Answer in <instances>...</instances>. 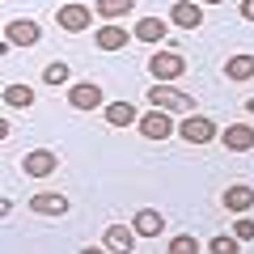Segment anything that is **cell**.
<instances>
[{
  "label": "cell",
  "mask_w": 254,
  "mask_h": 254,
  "mask_svg": "<svg viewBox=\"0 0 254 254\" xmlns=\"http://www.w3.org/2000/svg\"><path fill=\"white\" fill-rule=\"evenodd\" d=\"M0 140H9V119H0Z\"/></svg>",
  "instance_id": "cell-27"
},
{
  "label": "cell",
  "mask_w": 254,
  "mask_h": 254,
  "mask_svg": "<svg viewBox=\"0 0 254 254\" xmlns=\"http://www.w3.org/2000/svg\"><path fill=\"white\" fill-rule=\"evenodd\" d=\"M131 9H136V0H93V13H98V17H106V21L127 17Z\"/></svg>",
  "instance_id": "cell-19"
},
{
  "label": "cell",
  "mask_w": 254,
  "mask_h": 254,
  "mask_svg": "<svg viewBox=\"0 0 254 254\" xmlns=\"http://www.w3.org/2000/svg\"><path fill=\"white\" fill-rule=\"evenodd\" d=\"M225 212H250L254 208V187H246V182H237V187L225 190Z\"/></svg>",
  "instance_id": "cell-15"
},
{
  "label": "cell",
  "mask_w": 254,
  "mask_h": 254,
  "mask_svg": "<svg viewBox=\"0 0 254 254\" xmlns=\"http://www.w3.org/2000/svg\"><path fill=\"white\" fill-rule=\"evenodd\" d=\"M131 229H136V237H161L165 216H161L157 208H140L136 216H131Z\"/></svg>",
  "instance_id": "cell-14"
},
{
  "label": "cell",
  "mask_w": 254,
  "mask_h": 254,
  "mask_svg": "<svg viewBox=\"0 0 254 254\" xmlns=\"http://www.w3.org/2000/svg\"><path fill=\"white\" fill-rule=\"evenodd\" d=\"M4 38H9L13 47H38L43 43V26H38L34 17H17L4 26Z\"/></svg>",
  "instance_id": "cell-7"
},
{
  "label": "cell",
  "mask_w": 254,
  "mask_h": 254,
  "mask_svg": "<svg viewBox=\"0 0 254 254\" xmlns=\"http://www.w3.org/2000/svg\"><path fill=\"white\" fill-rule=\"evenodd\" d=\"M199 4H225V0H199Z\"/></svg>",
  "instance_id": "cell-29"
},
{
  "label": "cell",
  "mask_w": 254,
  "mask_h": 254,
  "mask_svg": "<svg viewBox=\"0 0 254 254\" xmlns=\"http://www.w3.org/2000/svg\"><path fill=\"white\" fill-rule=\"evenodd\" d=\"M225 76L229 81H254V55H229L225 60Z\"/></svg>",
  "instance_id": "cell-18"
},
{
  "label": "cell",
  "mask_w": 254,
  "mask_h": 254,
  "mask_svg": "<svg viewBox=\"0 0 254 254\" xmlns=\"http://www.w3.org/2000/svg\"><path fill=\"white\" fill-rule=\"evenodd\" d=\"M30 212H38V216H64L68 212V195H60V190H38L34 199H30Z\"/></svg>",
  "instance_id": "cell-12"
},
{
  "label": "cell",
  "mask_w": 254,
  "mask_h": 254,
  "mask_svg": "<svg viewBox=\"0 0 254 254\" xmlns=\"http://www.w3.org/2000/svg\"><path fill=\"white\" fill-rule=\"evenodd\" d=\"M165 34H170V21L165 17H140L131 26V38L136 43H165Z\"/></svg>",
  "instance_id": "cell-11"
},
{
  "label": "cell",
  "mask_w": 254,
  "mask_h": 254,
  "mask_svg": "<svg viewBox=\"0 0 254 254\" xmlns=\"http://www.w3.org/2000/svg\"><path fill=\"white\" fill-rule=\"evenodd\" d=\"M237 13H242L246 21H254V0H242V9H237Z\"/></svg>",
  "instance_id": "cell-25"
},
{
  "label": "cell",
  "mask_w": 254,
  "mask_h": 254,
  "mask_svg": "<svg viewBox=\"0 0 254 254\" xmlns=\"http://www.w3.org/2000/svg\"><path fill=\"white\" fill-rule=\"evenodd\" d=\"M93 43H98V51H123L127 47V30L110 21V26H102L98 34H93Z\"/></svg>",
  "instance_id": "cell-16"
},
{
  "label": "cell",
  "mask_w": 254,
  "mask_h": 254,
  "mask_svg": "<svg viewBox=\"0 0 254 254\" xmlns=\"http://www.w3.org/2000/svg\"><path fill=\"white\" fill-rule=\"evenodd\" d=\"M68 102H72V110H102V106H106V93H102V85L81 81V85L68 89Z\"/></svg>",
  "instance_id": "cell-8"
},
{
  "label": "cell",
  "mask_w": 254,
  "mask_h": 254,
  "mask_svg": "<svg viewBox=\"0 0 254 254\" xmlns=\"http://www.w3.org/2000/svg\"><path fill=\"white\" fill-rule=\"evenodd\" d=\"M246 115H250V119H254V98H250V102H246Z\"/></svg>",
  "instance_id": "cell-28"
},
{
  "label": "cell",
  "mask_w": 254,
  "mask_h": 254,
  "mask_svg": "<svg viewBox=\"0 0 254 254\" xmlns=\"http://www.w3.org/2000/svg\"><path fill=\"white\" fill-rule=\"evenodd\" d=\"M148 106H161V110H178V115H190V110H199L190 93L174 89L170 81H157V85H148Z\"/></svg>",
  "instance_id": "cell-1"
},
{
  "label": "cell",
  "mask_w": 254,
  "mask_h": 254,
  "mask_svg": "<svg viewBox=\"0 0 254 254\" xmlns=\"http://www.w3.org/2000/svg\"><path fill=\"white\" fill-rule=\"evenodd\" d=\"M148 72H153L157 81H178V76L187 72V60H182L178 51H153L148 55Z\"/></svg>",
  "instance_id": "cell-4"
},
{
  "label": "cell",
  "mask_w": 254,
  "mask_h": 254,
  "mask_svg": "<svg viewBox=\"0 0 254 254\" xmlns=\"http://www.w3.org/2000/svg\"><path fill=\"white\" fill-rule=\"evenodd\" d=\"M165 250H170V254H195V250H199V242H195L190 233H178L170 246H165Z\"/></svg>",
  "instance_id": "cell-23"
},
{
  "label": "cell",
  "mask_w": 254,
  "mask_h": 254,
  "mask_svg": "<svg viewBox=\"0 0 254 254\" xmlns=\"http://www.w3.org/2000/svg\"><path fill=\"white\" fill-rule=\"evenodd\" d=\"M68 76H72V72H68V64H64V60H51V64L43 68V81H47V85H64Z\"/></svg>",
  "instance_id": "cell-22"
},
{
  "label": "cell",
  "mask_w": 254,
  "mask_h": 254,
  "mask_svg": "<svg viewBox=\"0 0 254 254\" xmlns=\"http://www.w3.org/2000/svg\"><path fill=\"white\" fill-rule=\"evenodd\" d=\"M220 140H225L229 153H250L254 148V127L250 123H229L225 131H220Z\"/></svg>",
  "instance_id": "cell-10"
},
{
  "label": "cell",
  "mask_w": 254,
  "mask_h": 254,
  "mask_svg": "<svg viewBox=\"0 0 254 254\" xmlns=\"http://www.w3.org/2000/svg\"><path fill=\"white\" fill-rule=\"evenodd\" d=\"M55 26L68 30V34H81V30L93 26V9L89 4H60L55 9Z\"/></svg>",
  "instance_id": "cell-5"
},
{
  "label": "cell",
  "mask_w": 254,
  "mask_h": 254,
  "mask_svg": "<svg viewBox=\"0 0 254 254\" xmlns=\"http://www.w3.org/2000/svg\"><path fill=\"white\" fill-rule=\"evenodd\" d=\"M4 106L30 110V106H34V89H30V85H4Z\"/></svg>",
  "instance_id": "cell-20"
},
{
  "label": "cell",
  "mask_w": 254,
  "mask_h": 254,
  "mask_svg": "<svg viewBox=\"0 0 254 254\" xmlns=\"http://www.w3.org/2000/svg\"><path fill=\"white\" fill-rule=\"evenodd\" d=\"M102 115H106L110 127H131V123H136V106H131V102H106Z\"/></svg>",
  "instance_id": "cell-17"
},
{
  "label": "cell",
  "mask_w": 254,
  "mask_h": 254,
  "mask_svg": "<svg viewBox=\"0 0 254 254\" xmlns=\"http://www.w3.org/2000/svg\"><path fill=\"white\" fill-rule=\"evenodd\" d=\"M102 250L131 254V250H136V229H127V225H110L106 233H102Z\"/></svg>",
  "instance_id": "cell-13"
},
{
  "label": "cell",
  "mask_w": 254,
  "mask_h": 254,
  "mask_svg": "<svg viewBox=\"0 0 254 254\" xmlns=\"http://www.w3.org/2000/svg\"><path fill=\"white\" fill-rule=\"evenodd\" d=\"M178 136L187 140V144H212V140H216V123H212L208 115H195V110H190L178 123Z\"/></svg>",
  "instance_id": "cell-3"
},
{
  "label": "cell",
  "mask_w": 254,
  "mask_h": 254,
  "mask_svg": "<svg viewBox=\"0 0 254 254\" xmlns=\"http://www.w3.org/2000/svg\"><path fill=\"white\" fill-rule=\"evenodd\" d=\"M55 170H60V157H55L51 148H30V153L21 157V174H26V178H51Z\"/></svg>",
  "instance_id": "cell-6"
},
{
  "label": "cell",
  "mask_w": 254,
  "mask_h": 254,
  "mask_svg": "<svg viewBox=\"0 0 254 254\" xmlns=\"http://www.w3.org/2000/svg\"><path fill=\"white\" fill-rule=\"evenodd\" d=\"M233 237L237 242H254V220L246 212H237V225H233Z\"/></svg>",
  "instance_id": "cell-24"
},
{
  "label": "cell",
  "mask_w": 254,
  "mask_h": 254,
  "mask_svg": "<svg viewBox=\"0 0 254 254\" xmlns=\"http://www.w3.org/2000/svg\"><path fill=\"white\" fill-rule=\"evenodd\" d=\"M9 212H13V203H9V199H0V220L9 216Z\"/></svg>",
  "instance_id": "cell-26"
},
{
  "label": "cell",
  "mask_w": 254,
  "mask_h": 254,
  "mask_svg": "<svg viewBox=\"0 0 254 254\" xmlns=\"http://www.w3.org/2000/svg\"><path fill=\"white\" fill-rule=\"evenodd\" d=\"M170 26H178V30H199V26H203V9L195 4V0H178V4H170Z\"/></svg>",
  "instance_id": "cell-9"
},
{
  "label": "cell",
  "mask_w": 254,
  "mask_h": 254,
  "mask_svg": "<svg viewBox=\"0 0 254 254\" xmlns=\"http://www.w3.org/2000/svg\"><path fill=\"white\" fill-rule=\"evenodd\" d=\"M136 123H140V136L153 140V144H161V140H170L174 131H178V127H174V119H170V110H161V106H153L148 115H140Z\"/></svg>",
  "instance_id": "cell-2"
},
{
  "label": "cell",
  "mask_w": 254,
  "mask_h": 254,
  "mask_svg": "<svg viewBox=\"0 0 254 254\" xmlns=\"http://www.w3.org/2000/svg\"><path fill=\"white\" fill-rule=\"evenodd\" d=\"M203 250H212V254H237V250H242V242H237L233 233H220V237H212Z\"/></svg>",
  "instance_id": "cell-21"
}]
</instances>
